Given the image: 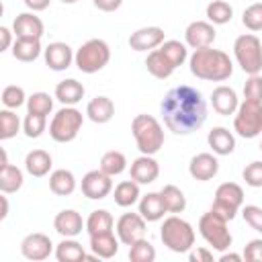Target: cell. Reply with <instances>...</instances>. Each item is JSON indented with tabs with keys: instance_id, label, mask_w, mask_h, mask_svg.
<instances>
[{
	"instance_id": "6da1fadb",
	"label": "cell",
	"mask_w": 262,
	"mask_h": 262,
	"mask_svg": "<svg viewBox=\"0 0 262 262\" xmlns=\"http://www.w3.org/2000/svg\"><path fill=\"white\" fill-rule=\"evenodd\" d=\"M164 125L176 135H188L203 127L207 121V102L203 94L186 84H180L166 92L160 102Z\"/></svg>"
},
{
	"instance_id": "7a4b0ae2",
	"label": "cell",
	"mask_w": 262,
	"mask_h": 262,
	"mask_svg": "<svg viewBox=\"0 0 262 262\" xmlns=\"http://www.w3.org/2000/svg\"><path fill=\"white\" fill-rule=\"evenodd\" d=\"M188 63L192 76L207 82H223L233 74V63L229 55L221 49H211V47L194 49Z\"/></svg>"
},
{
	"instance_id": "3957f363",
	"label": "cell",
	"mask_w": 262,
	"mask_h": 262,
	"mask_svg": "<svg viewBox=\"0 0 262 262\" xmlns=\"http://www.w3.org/2000/svg\"><path fill=\"white\" fill-rule=\"evenodd\" d=\"M131 133L135 137L137 149L145 156L158 154L164 145V129L151 115H135V119L131 121Z\"/></svg>"
},
{
	"instance_id": "277c9868",
	"label": "cell",
	"mask_w": 262,
	"mask_h": 262,
	"mask_svg": "<svg viewBox=\"0 0 262 262\" xmlns=\"http://www.w3.org/2000/svg\"><path fill=\"white\" fill-rule=\"evenodd\" d=\"M160 237L162 244L176 252V254H184L194 246V229L188 221H184L178 215H172L168 219H164L162 229H160Z\"/></svg>"
},
{
	"instance_id": "5b68a950",
	"label": "cell",
	"mask_w": 262,
	"mask_h": 262,
	"mask_svg": "<svg viewBox=\"0 0 262 262\" xmlns=\"http://www.w3.org/2000/svg\"><path fill=\"white\" fill-rule=\"evenodd\" d=\"M74 61L80 72L96 74L111 61V47L102 39H88L74 55Z\"/></svg>"
},
{
	"instance_id": "8992f818",
	"label": "cell",
	"mask_w": 262,
	"mask_h": 262,
	"mask_svg": "<svg viewBox=\"0 0 262 262\" xmlns=\"http://www.w3.org/2000/svg\"><path fill=\"white\" fill-rule=\"evenodd\" d=\"M82 123H84V117L78 108L63 106L53 115V119L49 123V135L57 143H70L78 137Z\"/></svg>"
},
{
	"instance_id": "52a82bcc",
	"label": "cell",
	"mask_w": 262,
	"mask_h": 262,
	"mask_svg": "<svg viewBox=\"0 0 262 262\" xmlns=\"http://www.w3.org/2000/svg\"><path fill=\"white\" fill-rule=\"evenodd\" d=\"M199 231H201L203 239L217 252H225L231 246V233L227 229V219H223L215 211H207L201 215Z\"/></svg>"
},
{
	"instance_id": "ba28073f",
	"label": "cell",
	"mask_w": 262,
	"mask_h": 262,
	"mask_svg": "<svg viewBox=\"0 0 262 262\" xmlns=\"http://www.w3.org/2000/svg\"><path fill=\"white\" fill-rule=\"evenodd\" d=\"M233 53H235L239 68L248 76L262 72V43L256 35H252V33L239 35L233 43Z\"/></svg>"
},
{
	"instance_id": "9c48e42d",
	"label": "cell",
	"mask_w": 262,
	"mask_h": 262,
	"mask_svg": "<svg viewBox=\"0 0 262 262\" xmlns=\"http://www.w3.org/2000/svg\"><path fill=\"white\" fill-rule=\"evenodd\" d=\"M233 131L244 139H254L262 133V102L244 100L239 102L233 117Z\"/></svg>"
},
{
	"instance_id": "30bf717a",
	"label": "cell",
	"mask_w": 262,
	"mask_h": 262,
	"mask_svg": "<svg viewBox=\"0 0 262 262\" xmlns=\"http://www.w3.org/2000/svg\"><path fill=\"white\" fill-rule=\"evenodd\" d=\"M242 207H244V190H242L239 184H235V182H223V184L217 186L215 201H213L211 211H215L223 219L231 221Z\"/></svg>"
},
{
	"instance_id": "8fae6325",
	"label": "cell",
	"mask_w": 262,
	"mask_h": 262,
	"mask_svg": "<svg viewBox=\"0 0 262 262\" xmlns=\"http://www.w3.org/2000/svg\"><path fill=\"white\" fill-rule=\"evenodd\" d=\"M145 219L141 217V213H123L117 219V237L121 239V244L131 246L133 242L145 237Z\"/></svg>"
},
{
	"instance_id": "7c38bea8",
	"label": "cell",
	"mask_w": 262,
	"mask_h": 262,
	"mask_svg": "<svg viewBox=\"0 0 262 262\" xmlns=\"http://www.w3.org/2000/svg\"><path fill=\"white\" fill-rule=\"evenodd\" d=\"M111 178H113V176L104 174L100 168L86 172L84 178H82V184H80L84 196H88V199H92V201H100V199L108 196L111 190H113V180H111Z\"/></svg>"
},
{
	"instance_id": "4fadbf2b",
	"label": "cell",
	"mask_w": 262,
	"mask_h": 262,
	"mask_svg": "<svg viewBox=\"0 0 262 262\" xmlns=\"http://www.w3.org/2000/svg\"><path fill=\"white\" fill-rule=\"evenodd\" d=\"M217 37V31L213 27V23L209 20H192L186 31H184V39L186 45L192 49H203V47H211L213 41Z\"/></svg>"
},
{
	"instance_id": "5bb4252c",
	"label": "cell",
	"mask_w": 262,
	"mask_h": 262,
	"mask_svg": "<svg viewBox=\"0 0 262 262\" xmlns=\"http://www.w3.org/2000/svg\"><path fill=\"white\" fill-rule=\"evenodd\" d=\"M51 250H53V244H51L49 235L39 233V231L25 235L23 242H20V252H23V256H25L27 260H33V262H39V260L49 258Z\"/></svg>"
},
{
	"instance_id": "9a60e30c",
	"label": "cell",
	"mask_w": 262,
	"mask_h": 262,
	"mask_svg": "<svg viewBox=\"0 0 262 262\" xmlns=\"http://www.w3.org/2000/svg\"><path fill=\"white\" fill-rule=\"evenodd\" d=\"M164 37H166V33L160 27H141L135 33H131L129 47L133 51H147V49L154 51L164 43Z\"/></svg>"
},
{
	"instance_id": "2e32d148",
	"label": "cell",
	"mask_w": 262,
	"mask_h": 262,
	"mask_svg": "<svg viewBox=\"0 0 262 262\" xmlns=\"http://www.w3.org/2000/svg\"><path fill=\"white\" fill-rule=\"evenodd\" d=\"M12 33L16 35V39H41L45 27L35 12H20L12 23Z\"/></svg>"
},
{
	"instance_id": "e0dca14e",
	"label": "cell",
	"mask_w": 262,
	"mask_h": 262,
	"mask_svg": "<svg viewBox=\"0 0 262 262\" xmlns=\"http://www.w3.org/2000/svg\"><path fill=\"white\" fill-rule=\"evenodd\" d=\"M43 55H45V63L49 70L53 72H63L72 66L74 61V53H72V47L68 43H61V41H55V43H49L45 49H43Z\"/></svg>"
},
{
	"instance_id": "ac0fdd59",
	"label": "cell",
	"mask_w": 262,
	"mask_h": 262,
	"mask_svg": "<svg viewBox=\"0 0 262 262\" xmlns=\"http://www.w3.org/2000/svg\"><path fill=\"white\" fill-rule=\"evenodd\" d=\"M188 172H190V176H192L194 180L207 182V180H211V178L217 176V172H219V162H217V158H215L213 154L203 151V154H196V156L190 158Z\"/></svg>"
},
{
	"instance_id": "d6986e66",
	"label": "cell",
	"mask_w": 262,
	"mask_h": 262,
	"mask_svg": "<svg viewBox=\"0 0 262 262\" xmlns=\"http://www.w3.org/2000/svg\"><path fill=\"white\" fill-rule=\"evenodd\" d=\"M53 227L59 235L63 237H76L78 233H82V229L86 227V223L82 221V215L74 209H63L55 215L53 219Z\"/></svg>"
},
{
	"instance_id": "ffe728a7",
	"label": "cell",
	"mask_w": 262,
	"mask_h": 262,
	"mask_svg": "<svg viewBox=\"0 0 262 262\" xmlns=\"http://www.w3.org/2000/svg\"><path fill=\"white\" fill-rule=\"evenodd\" d=\"M160 176V164L154 160V156L141 154L131 164V178L139 184H151Z\"/></svg>"
},
{
	"instance_id": "44dd1931",
	"label": "cell",
	"mask_w": 262,
	"mask_h": 262,
	"mask_svg": "<svg viewBox=\"0 0 262 262\" xmlns=\"http://www.w3.org/2000/svg\"><path fill=\"white\" fill-rule=\"evenodd\" d=\"M211 104H213L215 113H219L223 117H229V115H235V111L239 106V98H237V94H235L233 88H229V86H217L211 92Z\"/></svg>"
},
{
	"instance_id": "7402d4cb",
	"label": "cell",
	"mask_w": 262,
	"mask_h": 262,
	"mask_svg": "<svg viewBox=\"0 0 262 262\" xmlns=\"http://www.w3.org/2000/svg\"><path fill=\"white\" fill-rule=\"evenodd\" d=\"M207 143L217 156H229L235 149V137L225 127H213L207 135Z\"/></svg>"
},
{
	"instance_id": "603a6c76",
	"label": "cell",
	"mask_w": 262,
	"mask_h": 262,
	"mask_svg": "<svg viewBox=\"0 0 262 262\" xmlns=\"http://www.w3.org/2000/svg\"><path fill=\"white\" fill-rule=\"evenodd\" d=\"M119 237H115L113 231H104V233H94L90 235V250L94 256L108 260L119 252Z\"/></svg>"
},
{
	"instance_id": "cb8c5ba5",
	"label": "cell",
	"mask_w": 262,
	"mask_h": 262,
	"mask_svg": "<svg viewBox=\"0 0 262 262\" xmlns=\"http://www.w3.org/2000/svg\"><path fill=\"white\" fill-rule=\"evenodd\" d=\"M86 115H88V119L92 123L104 125V123H108L115 117V102L108 96H96V98H92L88 102Z\"/></svg>"
},
{
	"instance_id": "d4e9b609",
	"label": "cell",
	"mask_w": 262,
	"mask_h": 262,
	"mask_svg": "<svg viewBox=\"0 0 262 262\" xmlns=\"http://www.w3.org/2000/svg\"><path fill=\"white\" fill-rule=\"evenodd\" d=\"M51 166H53V160H51V156L45 149H33L25 158V170L31 176H35V178L47 176L49 170H51Z\"/></svg>"
},
{
	"instance_id": "484cf974",
	"label": "cell",
	"mask_w": 262,
	"mask_h": 262,
	"mask_svg": "<svg viewBox=\"0 0 262 262\" xmlns=\"http://www.w3.org/2000/svg\"><path fill=\"white\" fill-rule=\"evenodd\" d=\"M139 213L145 221L154 223V221H160L164 217L166 207H164V201H162V194L160 192H147L139 199Z\"/></svg>"
},
{
	"instance_id": "4316f807",
	"label": "cell",
	"mask_w": 262,
	"mask_h": 262,
	"mask_svg": "<svg viewBox=\"0 0 262 262\" xmlns=\"http://www.w3.org/2000/svg\"><path fill=\"white\" fill-rule=\"evenodd\" d=\"M55 98L61 104H66V106H74V104H78L84 98V86L78 80H74V78L61 80L55 86Z\"/></svg>"
},
{
	"instance_id": "83f0119b",
	"label": "cell",
	"mask_w": 262,
	"mask_h": 262,
	"mask_svg": "<svg viewBox=\"0 0 262 262\" xmlns=\"http://www.w3.org/2000/svg\"><path fill=\"white\" fill-rule=\"evenodd\" d=\"M145 68H147V72H149L154 78H158V80L170 78L172 72L176 70V68L172 66V61H170L160 49H154V51L147 53V57H145Z\"/></svg>"
},
{
	"instance_id": "f1b7e54d",
	"label": "cell",
	"mask_w": 262,
	"mask_h": 262,
	"mask_svg": "<svg viewBox=\"0 0 262 262\" xmlns=\"http://www.w3.org/2000/svg\"><path fill=\"white\" fill-rule=\"evenodd\" d=\"M49 190L57 196H70L76 190V176L66 168L53 170L49 176Z\"/></svg>"
},
{
	"instance_id": "f546056e",
	"label": "cell",
	"mask_w": 262,
	"mask_h": 262,
	"mask_svg": "<svg viewBox=\"0 0 262 262\" xmlns=\"http://www.w3.org/2000/svg\"><path fill=\"white\" fill-rule=\"evenodd\" d=\"M55 258L59 262H80V260H86V252L82 244L76 242L74 237H63L55 246Z\"/></svg>"
},
{
	"instance_id": "4dcf8cb0",
	"label": "cell",
	"mask_w": 262,
	"mask_h": 262,
	"mask_svg": "<svg viewBox=\"0 0 262 262\" xmlns=\"http://www.w3.org/2000/svg\"><path fill=\"white\" fill-rule=\"evenodd\" d=\"M41 39H16L12 45V57L18 61H35L41 55Z\"/></svg>"
},
{
	"instance_id": "1f68e13d",
	"label": "cell",
	"mask_w": 262,
	"mask_h": 262,
	"mask_svg": "<svg viewBox=\"0 0 262 262\" xmlns=\"http://www.w3.org/2000/svg\"><path fill=\"white\" fill-rule=\"evenodd\" d=\"M141 192H139V182H135L133 178L131 180H123L115 186V203L119 207H131L139 201Z\"/></svg>"
},
{
	"instance_id": "d6a6232c",
	"label": "cell",
	"mask_w": 262,
	"mask_h": 262,
	"mask_svg": "<svg viewBox=\"0 0 262 262\" xmlns=\"http://www.w3.org/2000/svg\"><path fill=\"white\" fill-rule=\"evenodd\" d=\"M113 225H115V219H113V215L106 209H96L86 219V231H88V235L113 231Z\"/></svg>"
},
{
	"instance_id": "836d02e7",
	"label": "cell",
	"mask_w": 262,
	"mask_h": 262,
	"mask_svg": "<svg viewBox=\"0 0 262 262\" xmlns=\"http://www.w3.org/2000/svg\"><path fill=\"white\" fill-rule=\"evenodd\" d=\"M160 194H162V201H164V207H166L168 213H174L176 215V213H182L186 209V196H184V192L178 186L166 184L160 190Z\"/></svg>"
},
{
	"instance_id": "e575fe53",
	"label": "cell",
	"mask_w": 262,
	"mask_h": 262,
	"mask_svg": "<svg viewBox=\"0 0 262 262\" xmlns=\"http://www.w3.org/2000/svg\"><path fill=\"white\" fill-rule=\"evenodd\" d=\"M205 14H207V20L209 23H213V25H225V23H229L233 18V8L225 0H213V2L207 4Z\"/></svg>"
},
{
	"instance_id": "d590c367",
	"label": "cell",
	"mask_w": 262,
	"mask_h": 262,
	"mask_svg": "<svg viewBox=\"0 0 262 262\" xmlns=\"http://www.w3.org/2000/svg\"><path fill=\"white\" fill-rule=\"evenodd\" d=\"M20 186H23V172L12 164L2 166L0 168V190L4 194H10V192H16Z\"/></svg>"
},
{
	"instance_id": "8d00e7d4",
	"label": "cell",
	"mask_w": 262,
	"mask_h": 262,
	"mask_svg": "<svg viewBox=\"0 0 262 262\" xmlns=\"http://www.w3.org/2000/svg\"><path fill=\"white\" fill-rule=\"evenodd\" d=\"M125 168H127V158L123 151L111 149L100 158V170L108 176H119L121 172H125Z\"/></svg>"
},
{
	"instance_id": "74e56055",
	"label": "cell",
	"mask_w": 262,
	"mask_h": 262,
	"mask_svg": "<svg viewBox=\"0 0 262 262\" xmlns=\"http://www.w3.org/2000/svg\"><path fill=\"white\" fill-rule=\"evenodd\" d=\"M158 49H160V51H162V53L172 61V66H174V68L182 66V63L186 61V57H188V49H186V45H184V43H180V41H176V39L164 41Z\"/></svg>"
},
{
	"instance_id": "f35d334b",
	"label": "cell",
	"mask_w": 262,
	"mask_h": 262,
	"mask_svg": "<svg viewBox=\"0 0 262 262\" xmlns=\"http://www.w3.org/2000/svg\"><path fill=\"white\" fill-rule=\"evenodd\" d=\"M53 111V98L47 92H33L27 98V113L47 117Z\"/></svg>"
},
{
	"instance_id": "ab89813d",
	"label": "cell",
	"mask_w": 262,
	"mask_h": 262,
	"mask_svg": "<svg viewBox=\"0 0 262 262\" xmlns=\"http://www.w3.org/2000/svg\"><path fill=\"white\" fill-rule=\"evenodd\" d=\"M18 131H20V119H18V115H14L12 108L0 111V139L6 141L10 137H14Z\"/></svg>"
},
{
	"instance_id": "60d3db41",
	"label": "cell",
	"mask_w": 262,
	"mask_h": 262,
	"mask_svg": "<svg viewBox=\"0 0 262 262\" xmlns=\"http://www.w3.org/2000/svg\"><path fill=\"white\" fill-rule=\"evenodd\" d=\"M129 260L131 262H154L156 260V248L145 237H141L129 246Z\"/></svg>"
},
{
	"instance_id": "b9f144b4",
	"label": "cell",
	"mask_w": 262,
	"mask_h": 262,
	"mask_svg": "<svg viewBox=\"0 0 262 262\" xmlns=\"http://www.w3.org/2000/svg\"><path fill=\"white\" fill-rule=\"evenodd\" d=\"M45 123H47V117L27 113V117H25V121H23V131H25L27 137L37 139V137L43 135V131H45Z\"/></svg>"
},
{
	"instance_id": "7bdbcfd3",
	"label": "cell",
	"mask_w": 262,
	"mask_h": 262,
	"mask_svg": "<svg viewBox=\"0 0 262 262\" xmlns=\"http://www.w3.org/2000/svg\"><path fill=\"white\" fill-rule=\"evenodd\" d=\"M242 23L248 31H262V2L250 4L242 14Z\"/></svg>"
},
{
	"instance_id": "ee69618b",
	"label": "cell",
	"mask_w": 262,
	"mask_h": 262,
	"mask_svg": "<svg viewBox=\"0 0 262 262\" xmlns=\"http://www.w3.org/2000/svg\"><path fill=\"white\" fill-rule=\"evenodd\" d=\"M25 102H27V94H25V90H23L20 86L10 84V86H6V88L2 90V104H4L6 108H18V106H23Z\"/></svg>"
},
{
	"instance_id": "f6af8a7d",
	"label": "cell",
	"mask_w": 262,
	"mask_h": 262,
	"mask_svg": "<svg viewBox=\"0 0 262 262\" xmlns=\"http://www.w3.org/2000/svg\"><path fill=\"white\" fill-rule=\"evenodd\" d=\"M242 176H244V180H246V184L248 186H252V188H262V162H250L246 168H244V172H242Z\"/></svg>"
},
{
	"instance_id": "bcb514c9",
	"label": "cell",
	"mask_w": 262,
	"mask_h": 262,
	"mask_svg": "<svg viewBox=\"0 0 262 262\" xmlns=\"http://www.w3.org/2000/svg\"><path fill=\"white\" fill-rule=\"evenodd\" d=\"M244 98L262 102V76L260 74H254V76H250L246 80V84H244Z\"/></svg>"
},
{
	"instance_id": "7dc6e473",
	"label": "cell",
	"mask_w": 262,
	"mask_h": 262,
	"mask_svg": "<svg viewBox=\"0 0 262 262\" xmlns=\"http://www.w3.org/2000/svg\"><path fill=\"white\" fill-rule=\"evenodd\" d=\"M242 215H244V221L252 229H256L258 233H262V207H258V205H246L242 209Z\"/></svg>"
},
{
	"instance_id": "c3c4849f",
	"label": "cell",
	"mask_w": 262,
	"mask_h": 262,
	"mask_svg": "<svg viewBox=\"0 0 262 262\" xmlns=\"http://www.w3.org/2000/svg\"><path fill=\"white\" fill-rule=\"evenodd\" d=\"M244 260L248 262H262V239H250L244 248Z\"/></svg>"
},
{
	"instance_id": "681fc988",
	"label": "cell",
	"mask_w": 262,
	"mask_h": 262,
	"mask_svg": "<svg viewBox=\"0 0 262 262\" xmlns=\"http://www.w3.org/2000/svg\"><path fill=\"white\" fill-rule=\"evenodd\" d=\"M188 258L190 262H213V252H209L207 248H196V250H188Z\"/></svg>"
},
{
	"instance_id": "f907efd6",
	"label": "cell",
	"mask_w": 262,
	"mask_h": 262,
	"mask_svg": "<svg viewBox=\"0 0 262 262\" xmlns=\"http://www.w3.org/2000/svg\"><path fill=\"white\" fill-rule=\"evenodd\" d=\"M94 2V6L98 8V10H102V12H115L121 4H123V0H92Z\"/></svg>"
},
{
	"instance_id": "816d5d0a",
	"label": "cell",
	"mask_w": 262,
	"mask_h": 262,
	"mask_svg": "<svg viewBox=\"0 0 262 262\" xmlns=\"http://www.w3.org/2000/svg\"><path fill=\"white\" fill-rule=\"evenodd\" d=\"M10 45H14L12 43V33L6 27H0V51L10 49Z\"/></svg>"
},
{
	"instance_id": "f5cc1de1",
	"label": "cell",
	"mask_w": 262,
	"mask_h": 262,
	"mask_svg": "<svg viewBox=\"0 0 262 262\" xmlns=\"http://www.w3.org/2000/svg\"><path fill=\"white\" fill-rule=\"evenodd\" d=\"M49 2H51V0H25V4H27V8H31L33 12H39V10H45V8L49 6Z\"/></svg>"
},
{
	"instance_id": "db71d44e",
	"label": "cell",
	"mask_w": 262,
	"mask_h": 262,
	"mask_svg": "<svg viewBox=\"0 0 262 262\" xmlns=\"http://www.w3.org/2000/svg\"><path fill=\"white\" fill-rule=\"evenodd\" d=\"M242 258H244V256H239V254H231V252H229V254H227V252H223V254L219 256V260H221V262H229V260H231V262H239Z\"/></svg>"
},
{
	"instance_id": "11a10c76",
	"label": "cell",
	"mask_w": 262,
	"mask_h": 262,
	"mask_svg": "<svg viewBox=\"0 0 262 262\" xmlns=\"http://www.w3.org/2000/svg\"><path fill=\"white\" fill-rule=\"evenodd\" d=\"M2 201V213H0V219H6L8 217V199L6 196H0Z\"/></svg>"
},
{
	"instance_id": "9f6ffc18",
	"label": "cell",
	"mask_w": 262,
	"mask_h": 262,
	"mask_svg": "<svg viewBox=\"0 0 262 262\" xmlns=\"http://www.w3.org/2000/svg\"><path fill=\"white\" fill-rule=\"evenodd\" d=\"M63 4H74V2H78V0H61Z\"/></svg>"
},
{
	"instance_id": "6f0895ef",
	"label": "cell",
	"mask_w": 262,
	"mask_h": 262,
	"mask_svg": "<svg viewBox=\"0 0 262 262\" xmlns=\"http://www.w3.org/2000/svg\"><path fill=\"white\" fill-rule=\"evenodd\" d=\"M260 149H262V143H260Z\"/></svg>"
}]
</instances>
